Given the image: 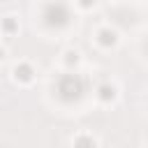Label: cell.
<instances>
[{
  "mask_svg": "<svg viewBox=\"0 0 148 148\" xmlns=\"http://www.w3.org/2000/svg\"><path fill=\"white\" fill-rule=\"evenodd\" d=\"M95 2H97V0H79V5H81V7H86V9H88V7H92Z\"/></svg>",
  "mask_w": 148,
  "mask_h": 148,
  "instance_id": "cell-7",
  "label": "cell"
},
{
  "mask_svg": "<svg viewBox=\"0 0 148 148\" xmlns=\"http://www.w3.org/2000/svg\"><path fill=\"white\" fill-rule=\"evenodd\" d=\"M42 21H44V25L51 28V30H62V28H67L69 21H72L69 5L62 2V0H51V2H46L44 9H42Z\"/></svg>",
  "mask_w": 148,
  "mask_h": 148,
  "instance_id": "cell-1",
  "label": "cell"
},
{
  "mask_svg": "<svg viewBox=\"0 0 148 148\" xmlns=\"http://www.w3.org/2000/svg\"><path fill=\"white\" fill-rule=\"evenodd\" d=\"M97 42H99L102 46H113V44L118 42V37H116V32H113V30H109V28H102V30L97 32Z\"/></svg>",
  "mask_w": 148,
  "mask_h": 148,
  "instance_id": "cell-4",
  "label": "cell"
},
{
  "mask_svg": "<svg viewBox=\"0 0 148 148\" xmlns=\"http://www.w3.org/2000/svg\"><path fill=\"white\" fill-rule=\"evenodd\" d=\"M97 97H99L102 102H113V99H116V86H111V83L99 86V88H97Z\"/></svg>",
  "mask_w": 148,
  "mask_h": 148,
  "instance_id": "cell-5",
  "label": "cell"
},
{
  "mask_svg": "<svg viewBox=\"0 0 148 148\" xmlns=\"http://www.w3.org/2000/svg\"><path fill=\"white\" fill-rule=\"evenodd\" d=\"M65 56H67V58H65L67 65H76V62H79V53H76V51H67Z\"/></svg>",
  "mask_w": 148,
  "mask_h": 148,
  "instance_id": "cell-6",
  "label": "cell"
},
{
  "mask_svg": "<svg viewBox=\"0 0 148 148\" xmlns=\"http://www.w3.org/2000/svg\"><path fill=\"white\" fill-rule=\"evenodd\" d=\"M14 74H16V79H18V81L28 83V81H32V76H35V69H32L28 62H21V65H16Z\"/></svg>",
  "mask_w": 148,
  "mask_h": 148,
  "instance_id": "cell-3",
  "label": "cell"
},
{
  "mask_svg": "<svg viewBox=\"0 0 148 148\" xmlns=\"http://www.w3.org/2000/svg\"><path fill=\"white\" fill-rule=\"evenodd\" d=\"M146 51H148V42H146Z\"/></svg>",
  "mask_w": 148,
  "mask_h": 148,
  "instance_id": "cell-10",
  "label": "cell"
},
{
  "mask_svg": "<svg viewBox=\"0 0 148 148\" xmlns=\"http://www.w3.org/2000/svg\"><path fill=\"white\" fill-rule=\"evenodd\" d=\"M83 95V79L79 74H62L56 83V97L62 104H74Z\"/></svg>",
  "mask_w": 148,
  "mask_h": 148,
  "instance_id": "cell-2",
  "label": "cell"
},
{
  "mask_svg": "<svg viewBox=\"0 0 148 148\" xmlns=\"http://www.w3.org/2000/svg\"><path fill=\"white\" fill-rule=\"evenodd\" d=\"M5 30H7V32H12V30H14V21H12V18H7V21H5Z\"/></svg>",
  "mask_w": 148,
  "mask_h": 148,
  "instance_id": "cell-8",
  "label": "cell"
},
{
  "mask_svg": "<svg viewBox=\"0 0 148 148\" xmlns=\"http://www.w3.org/2000/svg\"><path fill=\"white\" fill-rule=\"evenodd\" d=\"M2 53H5V51H2V49H0V58H2Z\"/></svg>",
  "mask_w": 148,
  "mask_h": 148,
  "instance_id": "cell-9",
  "label": "cell"
}]
</instances>
